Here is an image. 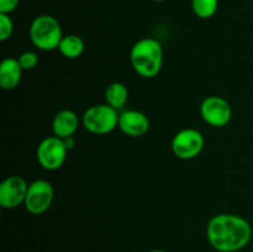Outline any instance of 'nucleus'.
<instances>
[{
  "label": "nucleus",
  "instance_id": "19",
  "mask_svg": "<svg viewBox=\"0 0 253 252\" xmlns=\"http://www.w3.org/2000/svg\"><path fill=\"white\" fill-rule=\"evenodd\" d=\"M64 140V143H66V146H67V148H73V146H74V138H73V136H71V137H67V138H63Z\"/></svg>",
  "mask_w": 253,
  "mask_h": 252
},
{
  "label": "nucleus",
  "instance_id": "5",
  "mask_svg": "<svg viewBox=\"0 0 253 252\" xmlns=\"http://www.w3.org/2000/svg\"><path fill=\"white\" fill-rule=\"evenodd\" d=\"M67 148L64 140L57 136L43 138L37 146V161L40 166L47 170H57L63 166L67 157Z\"/></svg>",
  "mask_w": 253,
  "mask_h": 252
},
{
  "label": "nucleus",
  "instance_id": "8",
  "mask_svg": "<svg viewBox=\"0 0 253 252\" xmlns=\"http://www.w3.org/2000/svg\"><path fill=\"white\" fill-rule=\"evenodd\" d=\"M203 120L214 127H224L231 121L232 109L226 99L211 95L203 100L200 105Z\"/></svg>",
  "mask_w": 253,
  "mask_h": 252
},
{
  "label": "nucleus",
  "instance_id": "6",
  "mask_svg": "<svg viewBox=\"0 0 253 252\" xmlns=\"http://www.w3.org/2000/svg\"><path fill=\"white\" fill-rule=\"evenodd\" d=\"M204 136L195 128H183L178 131L172 140V151L179 160H193L204 148Z\"/></svg>",
  "mask_w": 253,
  "mask_h": 252
},
{
  "label": "nucleus",
  "instance_id": "9",
  "mask_svg": "<svg viewBox=\"0 0 253 252\" xmlns=\"http://www.w3.org/2000/svg\"><path fill=\"white\" fill-rule=\"evenodd\" d=\"M29 184L20 175H10L0 184V205L4 209H15L24 204Z\"/></svg>",
  "mask_w": 253,
  "mask_h": 252
},
{
  "label": "nucleus",
  "instance_id": "12",
  "mask_svg": "<svg viewBox=\"0 0 253 252\" xmlns=\"http://www.w3.org/2000/svg\"><path fill=\"white\" fill-rule=\"evenodd\" d=\"M22 71L16 58H5L0 64V85L4 90H11L20 84Z\"/></svg>",
  "mask_w": 253,
  "mask_h": 252
},
{
  "label": "nucleus",
  "instance_id": "17",
  "mask_svg": "<svg viewBox=\"0 0 253 252\" xmlns=\"http://www.w3.org/2000/svg\"><path fill=\"white\" fill-rule=\"evenodd\" d=\"M19 63L24 71H30L34 69L39 63V56L34 51H26L19 56Z\"/></svg>",
  "mask_w": 253,
  "mask_h": 252
},
{
  "label": "nucleus",
  "instance_id": "4",
  "mask_svg": "<svg viewBox=\"0 0 253 252\" xmlns=\"http://www.w3.org/2000/svg\"><path fill=\"white\" fill-rule=\"evenodd\" d=\"M119 116L118 110L109 104H98L84 111L82 123L89 132L106 135L119 126Z\"/></svg>",
  "mask_w": 253,
  "mask_h": 252
},
{
  "label": "nucleus",
  "instance_id": "11",
  "mask_svg": "<svg viewBox=\"0 0 253 252\" xmlns=\"http://www.w3.org/2000/svg\"><path fill=\"white\" fill-rule=\"evenodd\" d=\"M79 126V118L74 111L64 109L54 115L52 121V130L54 136L61 138L71 137L76 133Z\"/></svg>",
  "mask_w": 253,
  "mask_h": 252
},
{
  "label": "nucleus",
  "instance_id": "2",
  "mask_svg": "<svg viewBox=\"0 0 253 252\" xmlns=\"http://www.w3.org/2000/svg\"><path fill=\"white\" fill-rule=\"evenodd\" d=\"M130 61L136 73L143 78H153L162 69V44L151 37L138 40L131 48Z\"/></svg>",
  "mask_w": 253,
  "mask_h": 252
},
{
  "label": "nucleus",
  "instance_id": "10",
  "mask_svg": "<svg viewBox=\"0 0 253 252\" xmlns=\"http://www.w3.org/2000/svg\"><path fill=\"white\" fill-rule=\"evenodd\" d=\"M119 128L130 137H141L150 130V120L142 111L126 110L119 116Z\"/></svg>",
  "mask_w": 253,
  "mask_h": 252
},
{
  "label": "nucleus",
  "instance_id": "13",
  "mask_svg": "<svg viewBox=\"0 0 253 252\" xmlns=\"http://www.w3.org/2000/svg\"><path fill=\"white\" fill-rule=\"evenodd\" d=\"M105 100L116 110L123 109L128 100V90L125 84L119 82L109 84L105 89Z\"/></svg>",
  "mask_w": 253,
  "mask_h": 252
},
{
  "label": "nucleus",
  "instance_id": "15",
  "mask_svg": "<svg viewBox=\"0 0 253 252\" xmlns=\"http://www.w3.org/2000/svg\"><path fill=\"white\" fill-rule=\"evenodd\" d=\"M219 7V0H192V9L200 19H210Z\"/></svg>",
  "mask_w": 253,
  "mask_h": 252
},
{
  "label": "nucleus",
  "instance_id": "3",
  "mask_svg": "<svg viewBox=\"0 0 253 252\" xmlns=\"http://www.w3.org/2000/svg\"><path fill=\"white\" fill-rule=\"evenodd\" d=\"M63 39L58 20L51 15H39L30 25V40L41 51H53L58 48Z\"/></svg>",
  "mask_w": 253,
  "mask_h": 252
},
{
  "label": "nucleus",
  "instance_id": "14",
  "mask_svg": "<svg viewBox=\"0 0 253 252\" xmlns=\"http://www.w3.org/2000/svg\"><path fill=\"white\" fill-rule=\"evenodd\" d=\"M58 49L66 58H78L84 52V41L78 35H67L62 39Z\"/></svg>",
  "mask_w": 253,
  "mask_h": 252
},
{
  "label": "nucleus",
  "instance_id": "21",
  "mask_svg": "<svg viewBox=\"0 0 253 252\" xmlns=\"http://www.w3.org/2000/svg\"><path fill=\"white\" fill-rule=\"evenodd\" d=\"M155 2H163V1H167V0H152Z\"/></svg>",
  "mask_w": 253,
  "mask_h": 252
},
{
  "label": "nucleus",
  "instance_id": "1",
  "mask_svg": "<svg viewBox=\"0 0 253 252\" xmlns=\"http://www.w3.org/2000/svg\"><path fill=\"white\" fill-rule=\"evenodd\" d=\"M207 237L212 249L219 252L244 250L252 239V227L245 217L235 214H219L210 219Z\"/></svg>",
  "mask_w": 253,
  "mask_h": 252
},
{
  "label": "nucleus",
  "instance_id": "18",
  "mask_svg": "<svg viewBox=\"0 0 253 252\" xmlns=\"http://www.w3.org/2000/svg\"><path fill=\"white\" fill-rule=\"evenodd\" d=\"M20 0H0V14H11L17 9Z\"/></svg>",
  "mask_w": 253,
  "mask_h": 252
},
{
  "label": "nucleus",
  "instance_id": "7",
  "mask_svg": "<svg viewBox=\"0 0 253 252\" xmlns=\"http://www.w3.org/2000/svg\"><path fill=\"white\" fill-rule=\"evenodd\" d=\"M53 198L54 190L51 183L48 180L37 179L29 184L24 205L30 214L41 215L49 209Z\"/></svg>",
  "mask_w": 253,
  "mask_h": 252
},
{
  "label": "nucleus",
  "instance_id": "16",
  "mask_svg": "<svg viewBox=\"0 0 253 252\" xmlns=\"http://www.w3.org/2000/svg\"><path fill=\"white\" fill-rule=\"evenodd\" d=\"M14 32V22L9 14H0V41L5 42Z\"/></svg>",
  "mask_w": 253,
  "mask_h": 252
},
{
  "label": "nucleus",
  "instance_id": "20",
  "mask_svg": "<svg viewBox=\"0 0 253 252\" xmlns=\"http://www.w3.org/2000/svg\"><path fill=\"white\" fill-rule=\"evenodd\" d=\"M146 252H168L166 250H150V251H146Z\"/></svg>",
  "mask_w": 253,
  "mask_h": 252
}]
</instances>
